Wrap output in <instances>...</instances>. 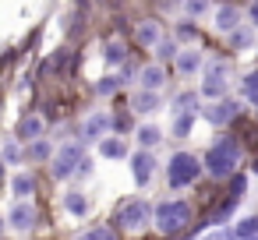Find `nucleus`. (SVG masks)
<instances>
[{
    "label": "nucleus",
    "instance_id": "a878e982",
    "mask_svg": "<svg viewBox=\"0 0 258 240\" xmlns=\"http://www.w3.org/2000/svg\"><path fill=\"white\" fill-rule=\"evenodd\" d=\"M233 208H237V201H233V198H226V201H223V205H219V208L209 215V226H219V222H226V219L233 215Z\"/></svg>",
    "mask_w": 258,
    "mask_h": 240
},
{
    "label": "nucleus",
    "instance_id": "f257e3e1",
    "mask_svg": "<svg viewBox=\"0 0 258 240\" xmlns=\"http://www.w3.org/2000/svg\"><path fill=\"white\" fill-rule=\"evenodd\" d=\"M237 166H240V145H237L233 138L212 141L209 152H205V159H202V170H205L209 177H216V180H230V177L237 173Z\"/></svg>",
    "mask_w": 258,
    "mask_h": 240
},
{
    "label": "nucleus",
    "instance_id": "6e6552de",
    "mask_svg": "<svg viewBox=\"0 0 258 240\" xmlns=\"http://www.w3.org/2000/svg\"><path fill=\"white\" fill-rule=\"evenodd\" d=\"M8 226L15 229V233H29L32 226H36V205L25 198V201H18L15 198V205L8 208Z\"/></svg>",
    "mask_w": 258,
    "mask_h": 240
},
{
    "label": "nucleus",
    "instance_id": "4468645a",
    "mask_svg": "<svg viewBox=\"0 0 258 240\" xmlns=\"http://www.w3.org/2000/svg\"><path fill=\"white\" fill-rule=\"evenodd\" d=\"M43 131H46V124H43L39 113H29V117H22V124H18V138H22V141H36V138H43Z\"/></svg>",
    "mask_w": 258,
    "mask_h": 240
},
{
    "label": "nucleus",
    "instance_id": "7c9ffc66",
    "mask_svg": "<svg viewBox=\"0 0 258 240\" xmlns=\"http://www.w3.org/2000/svg\"><path fill=\"white\" fill-rule=\"evenodd\" d=\"M124 46L120 43H106V64H124Z\"/></svg>",
    "mask_w": 258,
    "mask_h": 240
},
{
    "label": "nucleus",
    "instance_id": "4c0bfd02",
    "mask_svg": "<svg viewBox=\"0 0 258 240\" xmlns=\"http://www.w3.org/2000/svg\"><path fill=\"white\" fill-rule=\"evenodd\" d=\"M0 177H4V159H0Z\"/></svg>",
    "mask_w": 258,
    "mask_h": 240
},
{
    "label": "nucleus",
    "instance_id": "393cba45",
    "mask_svg": "<svg viewBox=\"0 0 258 240\" xmlns=\"http://www.w3.org/2000/svg\"><path fill=\"white\" fill-rule=\"evenodd\" d=\"M0 159H4V166H8V163L15 166V163H22V159H25V152H22V145H18L15 138H8V141H4V148H0Z\"/></svg>",
    "mask_w": 258,
    "mask_h": 240
},
{
    "label": "nucleus",
    "instance_id": "ddd939ff",
    "mask_svg": "<svg viewBox=\"0 0 258 240\" xmlns=\"http://www.w3.org/2000/svg\"><path fill=\"white\" fill-rule=\"evenodd\" d=\"M163 106V92H145V89H138L135 96H131V110L135 113H156Z\"/></svg>",
    "mask_w": 258,
    "mask_h": 240
},
{
    "label": "nucleus",
    "instance_id": "aec40b11",
    "mask_svg": "<svg viewBox=\"0 0 258 240\" xmlns=\"http://www.w3.org/2000/svg\"><path fill=\"white\" fill-rule=\"evenodd\" d=\"M195 120H198V113H173V120H170V134H173V138H187L191 127H195Z\"/></svg>",
    "mask_w": 258,
    "mask_h": 240
},
{
    "label": "nucleus",
    "instance_id": "b1692460",
    "mask_svg": "<svg viewBox=\"0 0 258 240\" xmlns=\"http://www.w3.org/2000/svg\"><path fill=\"white\" fill-rule=\"evenodd\" d=\"M233 236H240V240H254V236H258V215H244V219L237 222Z\"/></svg>",
    "mask_w": 258,
    "mask_h": 240
},
{
    "label": "nucleus",
    "instance_id": "2eb2a0df",
    "mask_svg": "<svg viewBox=\"0 0 258 240\" xmlns=\"http://www.w3.org/2000/svg\"><path fill=\"white\" fill-rule=\"evenodd\" d=\"M11 194H15L18 201H25V198H32V194H36V177H32L29 170H22V173H15V177H11Z\"/></svg>",
    "mask_w": 258,
    "mask_h": 240
},
{
    "label": "nucleus",
    "instance_id": "2f4dec72",
    "mask_svg": "<svg viewBox=\"0 0 258 240\" xmlns=\"http://www.w3.org/2000/svg\"><path fill=\"white\" fill-rule=\"evenodd\" d=\"M78 240H117V236H113V229H106V226H96V229L82 233Z\"/></svg>",
    "mask_w": 258,
    "mask_h": 240
},
{
    "label": "nucleus",
    "instance_id": "72a5a7b5",
    "mask_svg": "<svg viewBox=\"0 0 258 240\" xmlns=\"http://www.w3.org/2000/svg\"><path fill=\"white\" fill-rule=\"evenodd\" d=\"M247 39H251V36H247L244 29H237V32H230V43H233V46H247Z\"/></svg>",
    "mask_w": 258,
    "mask_h": 240
},
{
    "label": "nucleus",
    "instance_id": "4be33fe9",
    "mask_svg": "<svg viewBox=\"0 0 258 240\" xmlns=\"http://www.w3.org/2000/svg\"><path fill=\"white\" fill-rule=\"evenodd\" d=\"M170 110L173 113H198V92H180Z\"/></svg>",
    "mask_w": 258,
    "mask_h": 240
},
{
    "label": "nucleus",
    "instance_id": "0eeeda50",
    "mask_svg": "<svg viewBox=\"0 0 258 240\" xmlns=\"http://www.w3.org/2000/svg\"><path fill=\"white\" fill-rule=\"evenodd\" d=\"M202 117L212 124V127H223V124H233L237 117H240V103L237 99H230V96H223V99H212L205 110H202Z\"/></svg>",
    "mask_w": 258,
    "mask_h": 240
},
{
    "label": "nucleus",
    "instance_id": "423d86ee",
    "mask_svg": "<svg viewBox=\"0 0 258 240\" xmlns=\"http://www.w3.org/2000/svg\"><path fill=\"white\" fill-rule=\"evenodd\" d=\"M226 78H230V64L226 60H212L205 64V78H202V96L205 99H223L226 96Z\"/></svg>",
    "mask_w": 258,
    "mask_h": 240
},
{
    "label": "nucleus",
    "instance_id": "39448f33",
    "mask_svg": "<svg viewBox=\"0 0 258 240\" xmlns=\"http://www.w3.org/2000/svg\"><path fill=\"white\" fill-rule=\"evenodd\" d=\"M149 222H152V205H149L145 198H135V201L120 205V212H117V226L127 229V233H138V229H145Z\"/></svg>",
    "mask_w": 258,
    "mask_h": 240
},
{
    "label": "nucleus",
    "instance_id": "f3484780",
    "mask_svg": "<svg viewBox=\"0 0 258 240\" xmlns=\"http://www.w3.org/2000/svg\"><path fill=\"white\" fill-rule=\"evenodd\" d=\"M64 208H68L75 219H85V215L92 212V201H89L82 191H68V194H64Z\"/></svg>",
    "mask_w": 258,
    "mask_h": 240
},
{
    "label": "nucleus",
    "instance_id": "5701e85b",
    "mask_svg": "<svg viewBox=\"0 0 258 240\" xmlns=\"http://www.w3.org/2000/svg\"><path fill=\"white\" fill-rule=\"evenodd\" d=\"M32 163H43V159H53V145L46 141V138H36L32 145H29V152H25Z\"/></svg>",
    "mask_w": 258,
    "mask_h": 240
},
{
    "label": "nucleus",
    "instance_id": "c85d7f7f",
    "mask_svg": "<svg viewBox=\"0 0 258 240\" xmlns=\"http://www.w3.org/2000/svg\"><path fill=\"white\" fill-rule=\"evenodd\" d=\"M177 53H180V50H177V43H173V39H159V43H156V57H159V64H163V60H170V57L177 60Z\"/></svg>",
    "mask_w": 258,
    "mask_h": 240
},
{
    "label": "nucleus",
    "instance_id": "ea45409f",
    "mask_svg": "<svg viewBox=\"0 0 258 240\" xmlns=\"http://www.w3.org/2000/svg\"><path fill=\"white\" fill-rule=\"evenodd\" d=\"M254 240H258V236H254Z\"/></svg>",
    "mask_w": 258,
    "mask_h": 240
},
{
    "label": "nucleus",
    "instance_id": "a211bd4d",
    "mask_svg": "<svg viewBox=\"0 0 258 240\" xmlns=\"http://www.w3.org/2000/svg\"><path fill=\"white\" fill-rule=\"evenodd\" d=\"M99 155H103V159H124V155H127V141L117 138V134H106V138L99 141Z\"/></svg>",
    "mask_w": 258,
    "mask_h": 240
},
{
    "label": "nucleus",
    "instance_id": "7ed1b4c3",
    "mask_svg": "<svg viewBox=\"0 0 258 240\" xmlns=\"http://www.w3.org/2000/svg\"><path fill=\"white\" fill-rule=\"evenodd\" d=\"M202 173H205V170H202L198 155H191V152H173L170 163H166V187L184 191V187H191Z\"/></svg>",
    "mask_w": 258,
    "mask_h": 240
},
{
    "label": "nucleus",
    "instance_id": "20e7f679",
    "mask_svg": "<svg viewBox=\"0 0 258 240\" xmlns=\"http://www.w3.org/2000/svg\"><path fill=\"white\" fill-rule=\"evenodd\" d=\"M82 159H85L82 141H68V145H60V148L53 152V159H50V173H53V180H71V177L78 173Z\"/></svg>",
    "mask_w": 258,
    "mask_h": 240
},
{
    "label": "nucleus",
    "instance_id": "dca6fc26",
    "mask_svg": "<svg viewBox=\"0 0 258 240\" xmlns=\"http://www.w3.org/2000/svg\"><path fill=\"white\" fill-rule=\"evenodd\" d=\"M135 138H138V148L152 152V148L163 141V127H159V124H142V127L135 131Z\"/></svg>",
    "mask_w": 258,
    "mask_h": 240
},
{
    "label": "nucleus",
    "instance_id": "f704fd0d",
    "mask_svg": "<svg viewBox=\"0 0 258 240\" xmlns=\"http://www.w3.org/2000/svg\"><path fill=\"white\" fill-rule=\"evenodd\" d=\"M78 173H82V177H92V159H89V155L82 159V166H78Z\"/></svg>",
    "mask_w": 258,
    "mask_h": 240
},
{
    "label": "nucleus",
    "instance_id": "6ab92c4d",
    "mask_svg": "<svg viewBox=\"0 0 258 240\" xmlns=\"http://www.w3.org/2000/svg\"><path fill=\"white\" fill-rule=\"evenodd\" d=\"M216 29L226 32V36L237 32V29H240V11H237V8H219V11H216Z\"/></svg>",
    "mask_w": 258,
    "mask_h": 240
},
{
    "label": "nucleus",
    "instance_id": "e433bc0d",
    "mask_svg": "<svg viewBox=\"0 0 258 240\" xmlns=\"http://www.w3.org/2000/svg\"><path fill=\"white\" fill-rule=\"evenodd\" d=\"M159 4H163V8H177V4H180V0H159Z\"/></svg>",
    "mask_w": 258,
    "mask_h": 240
},
{
    "label": "nucleus",
    "instance_id": "c9c22d12",
    "mask_svg": "<svg viewBox=\"0 0 258 240\" xmlns=\"http://www.w3.org/2000/svg\"><path fill=\"white\" fill-rule=\"evenodd\" d=\"M251 22H254V29H258V0L251 4Z\"/></svg>",
    "mask_w": 258,
    "mask_h": 240
},
{
    "label": "nucleus",
    "instance_id": "473e14b6",
    "mask_svg": "<svg viewBox=\"0 0 258 240\" xmlns=\"http://www.w3.org/2000/svg\"><path fill=\"white\" fill-rule=\"evenodd\" d=\"M184 8H187V15H191V18H198V15H205L212 4H209V0H184Z\"/></svg>",
    "mask_w": 258,
    "mask_h": 240
},
{
    "label": "nucleus",
    "instance_id": "bb28decb",
    "mask_svg": "<svg viewBox=\"0 0 258 240\" xmlns=\"http://www.w3.org/2000/svg\"><path fill=\"white\" fill-rule=\"evenodd\" d=\"M240 85H244V99H247V103L258 110V71H251V74H247Z\"/></svg>",
    "mask_w": 258,
    "mask_h": 240
},
{
    "label": "nucleus",
    "instance_id": "c756f323",
    "mask_svg": "<svg viewBox=\"0 0 258 240\" xmlns=\"http://www.w3.org/2000/svg\"><path fill=\"white\" fill-rule=\"evenodd\" d=\"M244 191H247V177H244V173H233V177H230V198L240 201Z\"/></svg>",
    "mask_w": 258,
    "mask_h": 240
},
{
    "label": "nucleus",
    "instance_id": "9d476101",
    "mask_svg": "<svg viewBox=\"0 0 258 240\" xmlns=\"http://www.w3.org/2000/svg\"><path fill=\"white\" fill-rule=\"evenodd\" d=\"M152 173H156V155L152 152H145V148H138L135 155H131V177H135V184H149L152 180Z\"/></svg>",
    "mask_w": 258,
    "mask_h": 240
},
{
    "label": "nucleus",
    "instance_id": "f03ea898",
    "mask_svg": "<svg viewBox=\"0 0 258 240\" xmlns=\"http://www.w3.org/2000/svg\"><path fill=\"white\" fill-rule=\"evenodd\" d=\"M187 222H191V205L180 201V198L159 201V205L152 208V226H156L159 233H166V236H170V233H184Z\"/></svg>",
    "mask_w": 258,
    "mask_h": 240
},
{
    "label": "nucleus",
    "instance_id": "412c9836",
    "mask_svg": "<svg viewBox=\"0 0 258 240\" xmlns=\"http://www.w3.org/2000/svg\"><path fill=\"white\" fill-rule=\"evenodd\" d=\"M159 39H163V36H159V25H156V22H142V25H138V43H142V46L156 50Z\"/></svg>",
    "mask_w": 258,
    "mask_h": 240
},
{
    "label": "nucleus",
    "instance_id": "cd10ccee",
    "mask_svg": "<svg viewBox=\"0 0 258 240\" xmlns=\"http://www.w3.org/2000/svg\"><path fill=\"white\" fill-rule=\"evenodd\" d=\"M120 85H124V78H120V74H106V78H99L96 92H99V96H113V92H117Z\"/></svg>",
    "mask_w": 258,
    "mask_h": 240
},
{
    "label": "nucleus",
    "instance_id": "f8f14e48",
    "mask_svg": "<svg viewBox=\"0 0 258 240\" xmlns=\"http://www.w3.org/2000/svg\"><path fill=\"white\" fill-rule=\"evenodd\" d=\"M202 67H205V57H202V50H198V46H191V50H180V53H177V71H180V74H187V78H191V74H198Z\"/></svg>",
    "mask_w": 258,
    "mask_h": 240
},
{
    "label": "nucleus",
    "instance_id": "1a4fd4ad",
    "mask_svg": "<svg viewBox=\"0 0 258 240\" xmlns=\"http://www.w3.org/2000/svg\"><path fill=\"white\" fill-rule=\"evenodd\" d=\"M113 131V117L110 113H92V117H85V124H82V138L85 141H103L106 134Z\"/></svg>",
    "mask_w": 258,
    "mask_h": 240
},
{
    "label": "nucleus",
    "instance_id": "58836bf2",
    "mask_svg": "<svg viewBox=\"0 0 258 240\" xmlns=\"http://www.w3.org/2000/svg\"><path fill=\"white\" fill-rule=\"evenodd\" d=\"M0 229H4V222H0Z\"/></svg>",
    "mask_w": 258,
    "mask_h": 240
},
{
    "label": "nucleus",
    "instance_id": "9b49d317",
    "mask_svg": "<svg viewBox=\"0 0 258 240\" xmlns=\"http://www.w3.org/2000/svg\"><path fill=\"white\" fill-rule=\"evenodd\" d=\"M138 85H142L145 92H163V85H166L163 64H145V67L138 71Z\"/></svg>",
    "mask_w": 258,
    "mask_h": 240
}]
</instances>
